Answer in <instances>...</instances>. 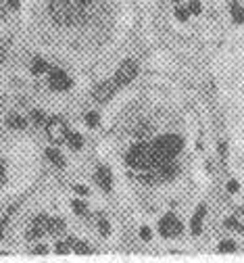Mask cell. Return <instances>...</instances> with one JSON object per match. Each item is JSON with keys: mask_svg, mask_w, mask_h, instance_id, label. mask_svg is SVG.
I'll return each instance as SVG.
<instances>
[{"mask_svg": "<svg viewBox=\"0 0 244 263\" xmlns=\"http://www.w3.org/2000/svg\"><path fill=\"white\" fill-rule=\"evenodd\" d=\"M67 125H65V121L60 119V117H52V119H48V123H46V134H48V138L52 140V142H63L65 138H67Z\"/></svg>", "mask_w": 244, "mask_h": 263, "instance_id": "8992f818", "label": "cell"}, {"mask_svg": "<svg viewBox=\"0 0 244 263\" xmlns=\"http://www.w3.org/2000/svg\"><path fill=\"white\" fill-rule=\"evenodd\" d=\"M186 9H188V13H190V15H200V11H202V5L198 3V0H190Z\"/></svg>", "mask_w": 244, "mask_h": 263, "instance_id": "d4e9b609", "label": "cell"}, {"mask_svg": "<svg viewBox=\"0 0 244 263\" xmlns=\"http://www.w3.org/2000/svg\"><path fill=\"white\" fill-rule=\"evenodd\" d=\"M69 251H71L69 242H58V245H56V253H58V255H60V253L65 255V253H69Z\"/></svg>", "mask_w": 244, "mask_h": 263, "instance_id": "83f0119b", "label": "cell"}, {"mask_svg": "<svg viewBox=\"0 0 244 263\" xmlns=\"http://www.w3.org/2000/svg\"><path fill=\"white\" fill-rule=\"evenodd\" d=\"M94 3H96V0H71V5L79 11V15H82L84 23L88 21V17H90V9L94 7Z\"/></svg>", "mask_w": 244, "mask_h": 263, "instance_id": "4fadbf2b", "label": "cell"}, {"mask_svg": "<svg viewBox=\"0 0 244 263\" xmlns=\"http://www.w3.org/2000/svg\"><path fill=\"white\" fill-rule=\"evenodd\" d=\"M175 17H177L179 21H188L190 13H188V9H181V7H177V9H175Z\"/></svg>", "mask_w": 244, "mask_h": 263, "instance_id": "4316f807", "label": "cell"}, {"mask_svg": "<svg viewBox=\"0 0 244 263\" xmlns=\"http://www.w3.org/2000/svg\"><path fill=\"white\" fill-rule=\"evenodd\" d=\"M138 76V63L134 61V59H128V61H124L119 65V69H117V73H115V84L121 88V86H128V84H132L134 82V78Z\"/></svg>", "mask_w": 244, "mask_h": 263, "instance_id": "277c9868", "label": "cell"}, {"mask_svg": "<svg viewBox=\"0 0 244 263\" xmlns=\"http://www.w3.org/2000/svg\"><path fill=\"white\" fill-rule=\"evenodd\" d=\"M69 247H71L75 253H82V255L92 253V251H90V247H88L86 242H82V240H75V238H71V240H69Z\"/></svg>", "mask_w": 244, "mask_h": 263, "instance_id": "ffe728a7", "label": "cell"}, {"mask_svg": "<svg viewBox=\"0 0 244 263\" xmlns=\"http://www.w3.org/2000/svg\"><path fill=\"white\" fill-rule=\"evenodd\" d=\"M98 121H100V117H98V113H94V111H90V113L86 115V123H88V127H96Z\"/></svg>", "mask_w": 244, "mask_h": 263, "instance_id": "cb8c5ba5", "label": "cell"}, {"mask_svg": "<svg viewBox=\"0 0 244 263\" xmlns=\"http://www.w3.org/2000/svg\"><path fill=\"white\" fill-rule=\"evenodd\" d=\"M67 144L73 148V151H79L82 146H84V138H82V134H77V132H67Z\"/></svg>", "mask_w": 244, "mask_h": 263, "instance_id": "9a60e30c", "label": "cell"}, {"mask_svg": "<svg viewBox=\"0 0 244 263\" xmlns=\"http://www.w3.org/2000/svg\"><path fill=\"white\" fill-rule=\"evenodd\" d=\"M175 3H179V0H175Z\"/></svg>", "mask_w": 244, "mask_h": 263, "instance_id": "8d00e7d4", "label": "cell"}, {"mask_svg": "<svg viewBox=\"0 0 244 263\" xmlns=\"http://www.w3.org/2000/svg\"><path fill=\"white\" fill-rule=\"evenodd\" d=\"M5 57H7V48H3V46H0V63L5 61Z\"/></svg>", "mask_w": 244, "mask_h": 263, "instance_id": "e575fe53", "label": "cell"}, {"mask_svg": "<svg viewBox=\"0 0 244 263\" xmlns=\"http://www.w3.org/2000/svg\"><path fill=\"white\" fill-rule=\"evenodd\" d=\"M50 88L52 90H69L71 78L63 69H50Z\"/></svg>", "mask_w": 244, "mask_h": 263, "instance_id": "9c48e42d", "label": "cell"}, {"mask_svg": "<svg viewBox=\"0 0 244 263\" xmlns=\"http://www.w3.org/2000/svg\"><path fill=\"white\" fill-rule=\"evenodd\" d=\"M50 67H48V63L44 61V59H34L32 61V71L36 73V76H40V73H44V71H48Z\"/></svg>", "mask_w": 244, "mask_h": 263, "instance_id": "ac0fdd59", "label": "cell"}, {"mask_svg": "<svg viewBox=\"0 0 244 263\" xmlns=\"http://www.w3.org/2000/svg\"><path fill=\"white\" fill-rule=\"evenodd\" d=\"M228 190H230V192H236V190H238V182H236V180H232V182L228 184Z\"/></svg>", "mask_w": 244, "mask_h": 263, "instance_id": "1f68e13d", "label": "cell"}, {"mask_svg": "<svg viewBox=\"0 0 244 263\" xmlns=\"http://www.w3.org/2000/svg\"><path fill=\"white\" fill-rule=\"evenodd\" d=\"M226 226L238 230V232H244V209H236L234 215L226 219Z\"/></svg>", "mask_w": 244, "mask_h": 263, "instance_id": "7c38bea8", "label": "cell"}, {"mask_svg": "<svg viewBox=\"0 0 244 263\" xmlns=\"http://www.w3.org/2000/svg\"><path fill=\"white\" fill-rule=\"evenodd\" d=\"M205 215H207V207H205V205H200V207L194 211V215H192L190 228H192V234H194V236H198V234L202 232V221H205Z\"/></svg>", "mask_w": 244, "mask_h": 263, "instance_id": "8fae6325", "label": "cell"}, {"mask_svg": "<svg viewBox=\"0 0 244 263\" xmlns=\"http://www.w3.org/2000/svg\"><path fill=\"white\" fill-rule=\"evenodd\" d=\"M3 182H5V161L0 159V186H3Z\"/></svg>", "mask_w": 244, "mask_h": 263, "instance_id": "4dcf8cb0", "label": "cell"}, {"mask_svg": "<svg viewBox=\"0 0 244 263\" xmlns=\"http://www.w3.org/2000/svg\"><path fill=\"white\" fill-rule=\"evenodd\" d=\"M150 236H152V234H150V228H146V226H144V228L140 230V238H144V240H150Z\"/></svg>", "mask_w": 244, "mask_h": 263, "instance_id": "f1b7e54d", "label": "cell"}, {"mask_svg": "<svg viewBox=\"0 0 244 263\" xmlns=\"http://www.w3.org/2000/svg\"><path fill=\"white\" fill-rule=\"evenodd\" d=\"M136 136H138V138H148V136H150V125H140V127L136 129Z\"/></svg>", "mask_w": 244, "mask_h": 263, "instance_id": "484cf974", "label": "cell"}, {"mask_svg": "<svg viewBox=\"0 0 244 263\" xmlns=\"http://www.w3.org/2000/svg\"><path fill=\"white\" fill-rule=\"evenodd\" d=\"M48 11H50V17L56 25L71 27V25H82L84 23L79 11L71 5V0H50Z\"/></svg>", "mask_w": 244, "mask_h": 263, "instance_id": "7a4b0ae2", "label": "cell"}, {"mask_svg": "<svg viewBox=\"0 0 244 263\" xmlns=\"http://www.w3.org/2000/svg\"><path fill=\"white\" fill-rule=\"evenodd\" d=\"M159 232L163 238H175L184 232V226H181V221L173 213H167L159 219Z\"/></svg>", "mask_w": 244, "mask_h": 263, "instance_id": "5b68a950", "label": "cell"}, {"mask_svg": "<svg viewBox=\"0 0 244 263\" xmlns=\"http://www.w3.org/2000/svg\"><path fill=\"white\" fill-rule=\"evenodd\" d=\"M65 230V221L63 219H52L50 217V221H48V234H52V236H58L60 232Z\"/></svg>", "mask_w": 244, "mask_h": 263, "instance_id": "2e32d148", "label": "cell"}, {"mask_svg": "<svg viewBox=\"0 0 244 263\" xmlns=\"http://www.w3.org/2000/svg\"><path fill=\"white\" fill-rule=\"evenodd\" d=\"M128 165L134 167V170H140V172H146L152 167V151H150V144L148 142H138L136 146L130 148L128 157Z\"/></svg>", "mask_w": 244, "mask_h": 263, "instance_id": "3957f363", "label": "cell"}, {"mask_svg": "<svg viewBox=\"0 0 244 263\" xmlns=\"http://www.w3.org/2000/svg\"><path fill=\"white\" fill-rule=\"evenodd\" d=\"M71 209H73L77 215H82V217H86V215H88V207H86V203H84V201H77V199H75V201L71 203Z\"/></svg>", "mask_w": 244, "mask_h": 263, "instance_id": "44dd1931", "label": "cell"}, {"mask_svg": "<svg viewBox=\"0 0 244 263\" xmlns=\"http://www.w3.org/2000/svg\"><path fill=\"white\" fill-rule=\"evenodd\" d=\"M94 178H96V182H98V186L103 188V190H111V186H113V174H111V170L107 167V165H100L98 170H96V174H94Z\"/></svg>", "mask_w": 244, "mask_h": 263, "instance_id": "30bf717a", "label": "cell"}, {"mask_svg": "<svg viewBox=\"0 0 244 263\" xmlns=\"http://www.w3.org/2000/svg\"><path fill=\"white\" fill-rule=\"evenodd\" d=\"M34 253H46V247H36Z\"/></svg>", "mask_w": 244, "mask_h": 263, "instance_id": "d590c367", "label": "cell"}, {"mask_svg": "<svg viewBox=\"0 0 244 263\" xmlns=\"http://www.w3.org/2000/svg\"><path fill=\"white\" fill-rule=\"evenodd\" d=\"M181 148H184V140H181L179 136H175V134H165V136L157 138L155 142L150 144V151H152V167L173 161L181 153Z\"/></svg>", "mask_w": 244, "mask_h": 263, "instance_id": "6da1fadb", "label": "cell"}, {"mask_svg": "<svg viewBox=\"0 0 244 263\" xmlns=\"http://www.w3.org/2000/svg\"><path fill=\"white\" fill-rule=\"evenodd\" d=\"M217 251L219 253H234L236 251V242L234 240H223V242H219Z\"/></svg>", "mask_w": 244, "mask_h": 263, "instance_id": "7402d4cb", "label": "cell"}, {"mask_svg": "<svg viewBox=\"0 0 244 263\" xmlns=\"http://www.w3.org/2000/svg\"><path fill=\"white\" fill-rule=\"evenodd\" d=\"M7 3H9L11 9H19V3H21V0H7Z\"/></svg>", "mask_w": 244, "mask_h": 263, "instance_id": "836d02e7", "label": "cell"}, {"mask_svg": "<svg viewBox=\"0 0 244 263\" xmlns=\"http://www.w3.org/2000/svg\"><path fill=\"white\" fill-rule=\"evenodd\" d=\"M73 190H75L77 194H88V188H86V186H73Z\"/></svg>", "mask_w": 244, "mask_h": 263, "instance_id": "d6a6232c", "label": "cell"}, {"mask_svg": "<svg viewBox=\"0 0 244 263\" xmlns=\"http://www.w3.org/2000/svg\"><path fill=\"white\" fill-rule=\"evenodd\" d=\"M232 19L236 23H244V9L238 5V0H234V3H232Z\"/></svg>", "mask_w": 244, "mask_h": 263, "instance_id": "d6986e66", "label": "cell"}, {"mask_svg": "<svg viewBox=\"0 0 244 263\" xmlns=\"http://www.w3.org/2000/svg\"><path fill=\"white\" fill-rule=\"evenodd\" d=\"M46 157H48V161L52 163V165H56V167H65V157L60 155L58 148H46Z\"/></svg>", "mask_w": 244, "mask_h": 263, "instance_id": "5bb4252c", "label": "cell"}, {"mask_svg": "<svg viewBox=\"0 0 244 263\" xmlns=\"http://www.w3.org/2000/svg\"><path fill=\"white\" fill-rule=\"evenodd\" d=\"M48 221H50V217L48 215H38L36 219H34V223H32V228H29V232H27V238L29 240H36V238H40V236H44V234H48Z\"/></svg>", "mask_w": 244, "mask_h": 263, "instance_id": "ba28073f", "label": "cell"}, {"mask_svg": "<svg viewBox=\"0 0 244 263\" xmlns=\"http://www.w3.org/2000/svg\"><path fill=\"white\" fill-rule=\"evenodd\" d=\"M32 119H34L36 123H42V121H44V113H40V111H34V113H32Z\"/></svg>", "mask_w": 244, "mask_h": 263, "instance_id": "f546056e", "label": "cell"}, {"mask_svg": "<svg viewBox=\"0 0 244 263\" xmlns=\"http://www.w3.org/2000/svg\"><path fill=\"white\" fill-rule=\"evenodd\" d=\"M117 88H119V86L115 84V80H107V82H103V84H100V86H96V88H94V92H92L94 101H96V103H100V105H103V103H107L109 98L115 94V90H117Z\"/></svg>", "mask_w": 244, "mask_h": 263, "instance_id": "52a82bcc", "label": "cell"}, {"mask_svg": "<svg viewBox=\"0 0 244 263\" xmlns=\"http://www.w3.org/2000/svg\"><path fill=\"white\" fill-rule=\"evenodd\" d=\"M98 230H100V234H103V236H109V234H111V223H109L103 215L98 217Z\"/></svg>", "mask_w": 244, "mask_h": 263, "instance_id": "603a6c76", "label": "cell"}, {"mask_svg": "<svg viewBox=\"0 0 244 263\" xmlns=\"http://www.w3.org/2000/svg\"><path fill=\"white\" fill-rule=\"evenodd\" d=\"M7 125H9V127H13V129H23V127L27 125V121H25L21 115L13 113V115H9V117H7Z\"/></svg>", "mask_w": 244, "mask_h": 263, "instance_id": "e0dca14e", "label": "cell"}]
</instances>
